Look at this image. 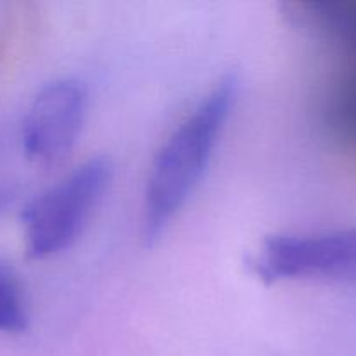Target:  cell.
I'll return each instance as SVG.
<instances>
[{
    "label": "cell",
    "instance_id": "1",
    "mask_svg": "<svg viewBox=\"0 0 356 356\" xmlns=\"http://www.w3.org/2000/svg\"><path fill=\"white\" fill-rule=\"evenodd\" d=\"M236 99V79L225 76L177 125L153 160L143 204V235L152 243L200 183Z\"/></svg>",
    "mask_w": 356,
    "mask_h": 356
},
{
    "label": "cell",
    "instance_id": "2",
    "mask_svg": "<svg viewBox=\"0 0 356 356\" xmlns=\"http://www.w3.org/2000/svg\"><path fill=\"white\" fill-rule=\"evenodd\" d=\"M111 170L110 159L94 156L28 202L21 221L31 259L59 254L79 238L110 184Z\"/></svg>",
    "mask_w": 356,
    "mask_h": 356
},
{
    "label": "cell",
    "instance_id": "3",
    "mask_svg": "<svg viewBox=\"0 0 356 356\" xmlns=\"http://www.w3.org/2000/svg\"><path fill=\"white\" fill-rule=\"evenodd\" d=\"M259 280H356V229L277 235L250 259Z\"/></svg>",
    "mask_w": 356,
    "mask_h": 356
},
{
    "label": "cell",
    "instance_id": "4",
    "mask_svg": "<svg viewBox=\"0 0 356 356\" xmlns=\"http://www.w3.org/2000/svg\"><path fill=\"white\" fill-rule=\"evenodd\" d=\"M86 104V89L76 80L47 83L31 101L23 122L21 139L28 159L40 165L65 159L80 134Z\"/></svg>",
    "mask_w": 356,
    "mask_h": 356
},
{
    "label": "cell",
    "instance_id": "5",
    "mask_svg": "<svg viewBox=\"0 0 356 356\" xmlns=\"http://www.w3.org/2000/svg\"><path fill=\"white\" fill-rule=\"evenodd\" d=\"M28 327L23 287L16 271L0 263V332L21 334Z\"/></svg>",
    "mask_w": 356,
    "mask_h": 356
},
{
    "label": "cell",
    "instance_id": "6",
    "mask_svg": "<svg viewBox=\"0 0 356 356\" xmlns=\"http://www.w3.org/2000/svg\"><path fill=\"white\" fill-rule=\"evenodd\" d=\"M10 202H13V191H10L9 188L0 186V212L6 211V207Z\"/></svg>",
    "mask_w": 356,
    "mask_h": 356
}]
</instances>
